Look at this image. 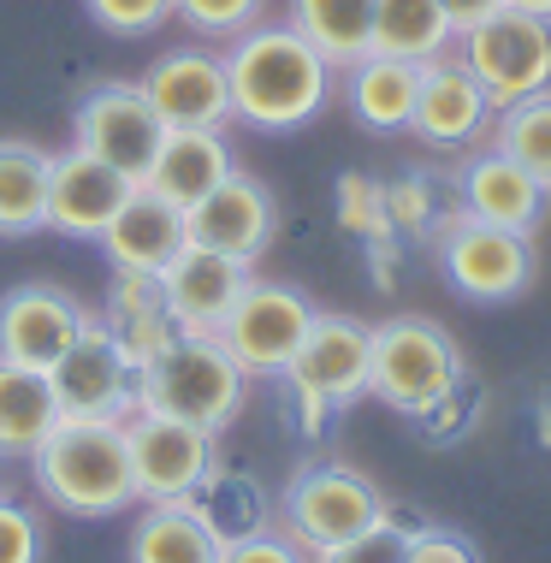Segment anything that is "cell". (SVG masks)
<instances>
[{
	"instance_id": "603a6c76",
	"label": "cell",
	"mask_w": 551,
	"mask_h": 563,
	"mask_svg": "<svg viewBox=\"0 0 551 563\" xmlns=\"http://www.w3.org/2000/svg\"><path fill=\"white\" fill-rule=\"evenodd\" d=\"M184 505L202 516L208 534L220 540V545H238V540H250V534L279 528V510H273L267 486L255 481V475H243V468H220V463H213L208 475H202V486H196Z\"/></svg>"
},
{
	"instance_id": "7402d4cb",
	"label": "cell",
	"mask_w": 551,
	"mask_h": 563,
	"mask_svg": "<svg viewBox=\"0 0 551 563\" xmlns=\"http://www.w3.org/2000/svg\"><path fill=\"white\" fill-rule=\"evenodd\" d=\"M232 173H238V161H232L225 131H166L161 136V155H155V166H148L143 185L161 190L166 202H178V208H196L208 190H220Z\"/></svg>"
},
{
	"instance_id": "7c38bea8",
	"label": "cell",
	"mask_w": 551,
	"mask_h": 563,
	"mask_svg": "<svg viewBox=\"0 0 551 563\" xmlns=\"http://www.w3.org/2000/svg\"><path fill=\"white\" fill-rule=\"evenodd\" d=\"M367 374H374V327L350 321V314H315L297 362L279 379L327 409H350L356 398H367Z\"/></svg>"
},
{
	"instance_id": "cb8c5ba5",
	"label": "cell",
	"mask_w": 551,
	"mask_h": 563,
	"mask_svg": "<svg viewBox=\"0 0 551 563\" xmlns=\"http://www.w3.org/2000/svg\"><path fill=\"white\" fill-rule=\"evenodd\" d=\"M101 321L119 339V350L136 362V374H143L148 362L178 339L173 314H166V302H161V285L143 279V273H113V291H107Z\"/></svg>"
},
{
	"instance_id": "f546056e",
	"label": "cell",
	"mask_w": 551,
	"mask_h": 563,
	"mask_svg": "<svg viewBox=\"0 0 551 563\" xmlns=\"http://www.w3.org/2000/svg\"><path fill=\"white\" fill-rule=\"evenodd\" d=\"M493 148H504L516 166H528V173L551 190V89H540V96H528V101H516V108L498 113Z\"/></svg>"
},
{
	"instance_id": "4fadbf2b",
	"label": "cell",
	"mask_w": 551,
	"mask_h": 563,
	"mask_svg": "<svg viewBox=\"0 0 551 563\" xmlns=\"http://www.w3.org/2000/svg\"><path fill=\"white\" fill-rule=\"evenodd\" d=\"M143 96L166 131H225L232 125V84H225V54L173 48L143 71Z\"/></svg>"
},
{
	"instance_id": "ac0fdd59",
	"label": "cell",
	"mask_w": 551,
	"mask_h": 563,
	"mask_svg": "<svg viewBox=\"0 0 551 563\" xmlns=\"http://www.w3.org/2000/svg\"><path fill=\"white\" fill-rule=\"evenodd\" d=\"M96 243H101L107 262H113V273H143V279H161V267L173 262L184 243H190V220H184V208L166 202L161 190L136 185L125 196V208L107 220V232Z\"/></svg>"
},
{
	"instance_id": "277c9868",
	"label": "cell",
	"mask_w": 551,
	"mask_h": 563,
	"mask_svg": "<svg viewBox=\"0 0 551 563\" xmlns=\"http://www.w3.org/2000/svg\"><path fill=\"white\" fill-rule=\"evenodd\" d=\"M463 379V356H456L451 332L421 314H397V321L374 327V374L367 391L392 404L397 416H421Z\"/></svg>"
},
{
	"instance_id": "83f0119b",
	"label": "cell",
	"mask_w": 551,
	"mask_h": 563,
	"mask_svg": "<svg viewBox=\"0 0 551 563\" xmlns=\"http://www.w3.org/2000/svg\"><path fill=\"white\" fill-rule=\"evenodd\" d=\"M290 30L332 59V71L374 54V0H290Z\"/></svg>"
},
{
	"instance_id": "ffe728a7",
	"label": "cell",
	"mask_w": 551,
	"mask_h": 563,
	"mask_svg": "<svg viewBox=\"0 0 551 563\" xmlns=\"http://www.w3.org/2000/svg\"><path fill=\"white\" fill-rule=\"evenodd\" d=\"M463 214L486 220V225H510V232H533L546 214V185L528 173V166H516L504 148H486V155H474L463 166Z\"/></svg>"
},
{
	"instance_id": "ba28073f",
	"label": "cell",
	"mask_w": 551,
	"mask_h": 563,
	"mask_svg": "<svg viewBox=\"0 0 551 563\" xmlns=\"http://www.w3.org/2000/svg\"><path fill=\"white\" fill-rule=\"evenodd\" d=\"M439 267L469 302H510L533 285V232H510V225H486L474 214H456L439 238Z\"/></svg>"
},
{
	"instance_id": "8fae6325",
	"label": "cell",
	"mask_w": 551,
	"mask_h": 563,
	"mask_svg": "<svg viewBox=\"0 0 551 563\" xmlns=\"http://www.w3.org/2000/svg\"><path fill=\"white\" fill-rule=\"evenodd\" d=\"M161 136H166V125L155 119V108H148L143 84H96L78 101V119H71V143L89 148V155L107 161V166H119L136 185H143L148 166H155Z\"/></svg>"
},
{
	"instance_id": "4dcf8cb0",
	"label": "cell",
	"mask_w": 551,
	"mask_h": 563,
	"mask_svg": "<svg viewBox=\"0 0 551 563\" xmlns=\"http://www.w3.org/2000/svg\"><path fill=\"white\" fill-rule=\"evenodd\" d=\"M421 522H404L392 505H386V516H379L367 534H356V540H344V545H332V552H315V563H404V552H409V534H416Z\"/></svg>"
},
{
	"instance_id": "52a82bcc",
	"label": "cell",
	"mask_w": 551,
	"mask_h": 563,
	"mask_svg": "<svg viewBox=\"0 0 551 563\" xmlns=\"http://www.w3.org/2000/svg\"><path fill=\"white\" fill-rule=\"evenodd\" d=\"M315 314L320 309L297 291V285L250 279V291H243L238 309L225 314L220 344L232 350V362L250 379H279L290 362H297V350H302V339H309Z\"/></svg>"
},
{
	"instance_id": "484cf974",
	"label": "cell",
	"mask_w": 551,
	"mask_h": 563,
	"mask_svg": "<svg viewBox=\"0 0 551 563\" xmlns=\"http://www.w3.org/2000/svg\"><path fill=\"white\" fill-rule=\"evenodd\" d=\"M48 148L0 136V238L48 232Z\"/></svg>"
},
{
	"instance_id": "e0dca14e",
	"label": "cell",
	"mask_w": 551,
	"mask_h": 563,
	"mask_svg": "<svg viewBox=\"0 0 551 563\" xmlns=\"http://www.w3.org/2000/svg\"><path fill=\"white\" fill-rule=\"evenodd\" d=\"M184 220H190V243H208V250L238 255V262L255 267V255L279 232V202L267 196L262 178L232 173L220 190H208L196 208H184Z\"/></svg>"
},
{
	"instance_id": "2e32d148",
	"label": "cell",
	"mask_w": 551,
	"mask_h": 563,
	"mask_svg": "<svg viewBox=\"0 0 551 563\" xmlns=\"http://www.w3.org/2000/svg\"><path fill=\"white\" fill-rule=\"evenodd\" d=\"M136 190V178H125L119 166L96 161L89 148H59L48 166V232L59 238H89L96 243L107 232V220L125 208V196Z\"/></svg>"
},
{
	"instance_id": "6da1fadb",
	"label": "cell",
	"mask_w": 551,
	"mask_h": 563,
	"mask_svg": "<svg viewBox=\"0 0 551 563\" xmlns=\"http://www.w3.org/2000/svg\"><path fill=\"white\" fill-rule=\"evenodd\" d=\"M232 119L250 131L285 136L302 131L332 101V59L290 24H255L225 48Z\"/></svg>"
},
{
	"instance_id": "9a60e30c",
	"label": "cell",
	"mask_w": 551,
	"mask_h": 563,
	"mask_svg": "<svg viewBox=\"0 0 551 563\" xmlns=\"http://www.w3.org/2000/svg\"><path fill=\"white\" fill-rule=\"evenodd\" d=\"M84 327H89V309L71 291H59V285H19V291L0 297V362L48 374L78 344Z\"/></svg>"
},
{
	"instance_id": "5b68a950",
	"label": "cell",
	"mask_w": 551,
	"mask_h": 563,
	"mask_svg": "<svg viewBox=\"0 0 551 563\" xmlns=\"http://www.w3.org/2000/svg\"><path fill=\"white\" fill-rule=\"evenodd\" d=\"M456 42H463L456 59H463L474 78H481L493 113H504V108H516V101L551 89V19L498 7L493 19L469 24Z\"/></svg>"
},
{
	"instance_id": "e575fe53",
	"label": "cell",
	"mask_w": 551,
	"mask_h": 563,
	"mask_svg": "<svg viewBox=\"0 0 551 563\" xmlns=\"http://www.w3.org/2000/svg\"><path fill=\"white\" fill-rule=\"evenodd\" d=\"M404 563H481V552H474L469 534H456V528H416L409 534V552Z\"/></svg>"
},
{
	"instance_id": "8d00e7d4",
	"label": "cell",
	"mask_w": 551,
	"mask_h": 563,
	"mask_svg": "<svg viewBox=\"0 0 551 563\" xmlns=\"http://www.w3.org/2000/svg\"><path fill=\"white\" fill-rule=\"evenodd\" d=\"M439 7L451 12V24H456V36H463L469 24H481V19H493V12L504 7V0H439Z\"/></svg>"
},
{
	"instance_id": "44dd1931",
	"label": "cell",
	"mask_w": 551,
	"mask_h": 563,
	"mask_svg": "<svg viewBox=\"0 0 551 563\" xmlns=\"http://www.w3.org/2000/svg\"><path fill=\"white\" fill-rule=\"evenodd\" d=\"M416 96H421V66L397 54H362L356 66H344V101L356 113L362 131L374 136H397L416 119Z\"/></svg>"
},
{
	"instance_id": "5bb4252c",
	"label": "cell",
	"mask_w": 551,
	"mask_h": 563,
	"mask_svg": "<svg viewBox=\"0 0 551 563\" xmlns=\"http://www.w3.org/2000/svg\"><path fill=\"white\" fill-rule=\"evenodd\" d=\"M161 302L173 314L178 332H202V339H220L225 314L238 309V297L250 291V262L238 255H220L208 243H184L173 262L161 267Z\"/></svg>"
},
{
	"instance_id": "30bf717a",
	"label": "cell",
	"mask_w": 551,
	"mask_h": 563,
	"mask_svg": "<svg viewBox=\"0 0 551 563\" xmlns=\"http://www.w3.org/2000/svg\"><path fill=\"white\" fill-rule=\"evenodd\" d=\"M125 445H131V475H136V505H178L190 498L202 475L220 463V433H202L190 421L136 409L125 421Z\"/></svg>"
},
{
	"instance_id": "d6986e66",
	"label": "cell",
	"mask_w": 551,
	"mask_h": 563,
	"mask_svg": "<svg viewBox=\"0 0 551 563\" xmlns=\"http://www.w3.org/2000/svg\"><path fill=\"white\" fill-rule=\"evenodd\" d=\"M486 125H493V101H486L481 78L463 66L456 54H439L421 66V96H416V119H409V136L433 148H463L474 143Z\"/></svg>"
},
{
	"instance_id": "836d02e7",
	"label": "cell",
	"mask_w": 551,
	"mask_h": 563,
	"mask_svg": "<svg viewBox=\"0 0 551 563\" xmlns=\"http://www.w3.org/2000/svg\"><path fill=\"white\" fill-rule=\"evenodd\" d=\"M84 12L107 36H148L173 19V0H84Z\"/></svg>"
},
{
	"instance_id": "3957f363",
	"label": "cell",
	"mask_w": 551,
	"mask_h": 563,
	"mask_svg": "<svg viewBox=\"0 0 551 563\" xmlns=\"http://www.w3.org/2000/svg\"><path fill=\"white\" fill-rule=\"evenodd\" d=\"M243 398H250V374L232 362V350L202 332H178L173 344L136 374V409L190 421L202 433H220L238 421Z\"/></svg>"
},
{
	"instance_id": "d4e9b609",
	"label": "cell",
	"mask_w": 551,
	"mask_h": 563,
	"mask_svg": "<svg viewBox=\"0 0 551 563\" xmlns=\"http://www.w3.org/2000/svg\"><path fill=\"white\" fill-rule=\"evenodd\" d=\"M59 398L42 368L0 362V456H36L42 439L59 428Z\"/></svg>"
},
{
	"instance_id": "4316f807",
	"label": "cell",
	"mask_w": 551,
	"mask_h": 563,
	"mask_svg": "<svg viewBox=\"0 0 551 563\" xmlns=\"http://www.w3.org/2000/svg\"><path fill=\"white\" fill-rule=\"evenodd\" d=\"M456 24L439 0H374V54H397V59H427L451 54Z\"/></svg>"
},
{
	"instance_id": "9c48e42d",
	"label": "cell",
	"mask_w": 551,
	"mask_h": 563,
	"mask_svg": "<svg viewBox=\"0 0 551 563\" xmlns=\"http://www.w3.org/2000/svg\"><path fill=\"white\" fill-rule=\"evenodd\" d=\"M48 386L66 421H131L136 416V362L119 350L101 314H89L78 344L48 368Z\"/></svg>"
},
{
	"instance_id": "d590c367",
	"label": "cell",
	"mask_w": 551,
	"mask_h": 563,
	"mask_svg": "<svg viewBox=\"0 0 551 563\" xmlns=\"http://www.w3.org/2000/svg\"><path fill=\"white\" fill-rule=\"evenodd\" d=\"M220 563H315V558L302 552V545L290 540L285 528H267V534H250V540L225 545Z\"/></svg>"
},
{
	"instance_id": "74e56055",
	"label": "cell",
	"mask_w": 551,
	"mask_h": 563,
	"mask_svg": "<svg viewBox=\"0 0 551 563\" xmlns=\"http://www.w3.org/2000/svg\"><path fill=\"white\" fill-rule=\"evenodd\" d=\"M504 7H516V12H533V19H551V0H504Z\"/></svg>"
},
{
	"instance_id": "8992f818",
	"label": "cell",
	"mask_w": 551,
	"mask_h": 563,
	"mask_svg": "<svg viewBox=\"0 0 551 563\" xmlns=\"http://www.w3.org/2000/svg\"><path fill=\"white\" fill-rule=\"evenodd\" d=\"M386 516V498H379V486L356 475V468L344 463H315L302 468V475H290L285 498H279V528L290 540L302 545V552H332V545L367 534V528Z\"/></svg>"
},
{
	"instance_id": "7a4b0ae2",
	"label": "cell",
	"mask_w": 551,
	"mask_h": 563,
	"mask_svg": "<svg viewBox=\"0 0 551 563\" xmlns=\"http://www.w3.org/2000/svg\"><path fill=\"white\" fill-rule=\"evenodd\" d=\"M36 468V493L48 498L59 516H119L136 505V475H131V445L125 421H59L30 456Z\"/></svg>"
},
{
	"instance_id": "d6a6232c",
	"label": "cell",
	"mask_w": 551,
	"mask_h": 563,
	"mask_svg": "<svg viewBox=\"0 0 551 563\" xmlns=\"http://www.w3.org/2000/svg\"><path fill=\"white\" fill-rule=\"evenodd\" d=\"M42 552H48L42 516L12 493H0V563H42Z\"/></svg>"
},
{
	"instance_id": "f1b7e54d",
	"label": "cell",
	"mask_w": 551,
	"mask_h": 563,
	"mask_svg": "<svg viewBox=\"0 0 551 563\" xmlns=\"http://www.w3.org/2000/svg\"><path fill=\"white\" fill-rule=\"evenodd\" d=\"M225 545L208 534V522L190 505H148L131 528V563H220Z\"/></svg>"
},
{
	"instance_id": "1f68e13d",
	"label": "cell",
	"mask_w": 551,
	"mask_h": 563,
	"mask_svg": "<svg viewBox=\"0 0 551 563\" xmlns=\"http://www.w3.org/2000/svg\"><path fill=\"white\" fill-rule=\"evenodd\" d=\"M262 7H267V0H173V19H184L196 36L238 42L243 30L262 24Z\"/></svg>"
}]
</instances>
